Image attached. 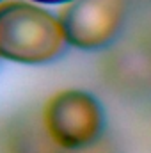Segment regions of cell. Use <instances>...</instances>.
<instances>
[{
	"instance_id": "6da1fadb",
	"label": "cell",
	"mask_w": 151,
	"mask_h": 153,
	"mask_svg": "<svg viewBox=\"0 0 151 153\" xmlns=\"http://www.w3.org/2000/svg\"><path fill=\"white\" fill-rule=\"evenodd\" d=\"M57 14L36 2H0V59L18 64H48L68 48Z\"/></svg>"
},
{
	"instance_id": "5b68a950",
	"label": "cell",
	"mask_w": 151,
	"mask_h": 153,
	"mask_svg": "<svg viewBox=\"0 0 151 153\" xmlns=\"http://www.w3.org/2000/svg\"><path fill=\"white\" fill-rule=\"evenodd\" d=\"M0 2H2V0H0Z\"/></svg>"
},
{
	"instance_id": "3957f363",
	"label": "cell",
	"mask_w": 151,
	"mask_h": 153,
	"mask_svg": "<svg viewBox=\"0 0 151 153\" xmlns=\"http://www.w3.org/2000/svg\"><path fill=\"white\" fill-rule=\"evenodd\" d=\"M126 7L128 0H71L57 16L70 46L100 50L119 34Z\"/></svg>"
},
{
	"instance_id": "7a4b0ae2",
	"label": "cell",
	"mask_w": 151,
	"mask_h": 153,
	"mask_svg": "<svg viewBox=\"0 0 151 153\" xmlns=\"http://www.w3.org/2000/svg\"><path fill=\"white\" fill-rule=\"evenodd\" d=\"M43 121L55 144L64 150H82L103 134L105 112L91 93L64 89L46 102Z\"/></svg>"
},
{
	"instance_id": "277c9868",
	"label": "cell",
	"mask_w": 151,
	"mask_h": 153,
	"mask_svg": "<svg viewBox=\"0 0 151 153\" xmlns=\"http://www.w3.org/2000/svg\"><path fill=\"white\" fill-rule=\"evenodd\" d=\"M30 2H36V4H46V5H64L71 0H30Z\"/></svg>"
}]
</instances>
